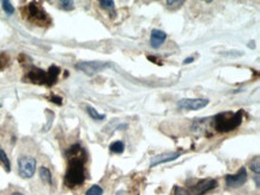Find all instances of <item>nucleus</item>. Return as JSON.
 I'll list each match as a JSON object with an SVG mask.
<instances>
[{
  "instance_id": "25",
  "label": "nucleus",
  "mask_w": 260,
  "mask_h": 195,
  "mask_svg": "<svg viewBox=\"0 0 260 195\" xmlns=\"http://www.w3.org/2000/svg\"><path fill=\"white\" fill-rule=\"evenodd\" d=\"M194 61V57H188V58H186L185 60H183V65H187V64H191V63H193Z\"/></svg>"
},
{
  "instance_id": "14",
  "label": "nucleus",
  "mask_w": 260,
  "mask_h": 195,
  "mask_svg": "<svg viewBox=\"0 0 260 195\" xmlns=\"http://www.w3.org/2000/svg\"><path fill=\"white\" fill-rule=\"evenodd\" d=\"M87 114H89L90 118H91L92 120H95V121L106 120V118H107L106 114H100V113H98L97 110L95 109V108H92L90 106L87 107Z\"/></svg>"
},
{
  "instance_id": "12",
  "label": "nucleus",
  "mask_w": 260,
  "mask_h": 195,
  "mask_svg": "<svg viewBox=\"0 0 260 195\" xmlns=\"http://www.w3.org/2000/svg\"><path fill=\"white\" fill-rule=\"evenodd\" d=\"M46 73H47V83H46V85L47 86H52V85H54L55 83H57L58 78H59L60 68L58 67V66L52 65L51 67L48 68V71L46 72Z\"/></svg>"
},
{
  "instance_id": "1",
  "label": "nucleus",
  "mask_w": 260,
  "mask_h": 195,
  "mask_svg": "<svg viewBox=\"0 0 260 195\" xmlns=\"http://www.w3.org/2000/svg\"><path fill=\"white\" fill-rule=\"evenodd\" d=\"M242 120H244V110H239L236 113H220L215 116V130L221 133L232 132L240 127Z\"/></svg>"
},
{
  "instance_id": "27",
  "label": "nucleus",
  "mask_w": 260,
  "mask_h": 195,
  "mask_svg": "<svg viewBox=\"0 0 260 195\" xmlns=\"http://www.w3.org/2000/svg\"><path fill=\"white\" fill-rule=\"evenodd\" d=\"M11 195H24V194H22V193H19V192H14V193H12Z\"/></svg>"
},
{
  "instance_id": "13",
  "label": "nucleus",
  "mask_w": 260,
  "mask_h": 195,
  "mask_svg": "<svg viewBox=\"0 0 260 195\" xmlns=\"http://www.w3.org/2000/svg\"><path fill=\"white\" fill-rule=\"evenodd\" d=\"M40 177L43 182L47 183V185H52V183H53V179H52V173L48 168H46V167L40 168Z\"/></svg>"
},
{
  "instance_id": "21",
  "label": "nucleus",
  "mask_w": 260,
  "mask_h": 195,
  "mask_svg": "<svg viewBox=\"0 0 260 195\" xmlns=\"http://www.w3.org/2000/svg\"><path fill=\"white\" fill-rule=\"evenodd\" d=\"M60 5H61V8H64V10L66 11L74 10V1H71V0H64V1H60Z\"/></svg>"
},
{
  "instance_id": "5",
  "label": "nucleus",
  "mask_w": 260,
  "mask_h": 195,
  "mask_svg": "<svg viewBox=\"0 0 260 195\" xmlns=\"http://www.w3.org/2000/svg\"><path fill=\"white\" fill-rule=\"evenodd\" d=\"M28 14L29 19L37 25H43L45 23L48 22V16H47L46 11L36 2H30L29 4Z\"/></svg>"
},
{
  "instance_id": "6",
  "label": "nucleus",
  "mask_w": 260,
  "mask_h": 195,
  "mask_svg": "<svg viewBox=\"0 0 260 195\" xmlns=\"http://www.w3.org/2000/svg\"><path fill=\"white\" fill-rule=\"evenodd\" d=\"M207 98H182L177 102V107L185 110H200L209 104Z\"/></svg>"
},
{
  "instance_id": "8",
  "label": "nucleus",
  "mask_w": 260,
  "mask_h": 195,
  "mask_svg": "<svg viewBox=\"0 0 260 195\" xmlns=\"http://www.w3.org/2000/svg\"><path fill=\"white\" fill-rule=\"evenodd\" d=\"M218 182L214 179H204L199 180L195 185L192 186V192L194 195H204L209 193L210 191L217 187Z\"/></svg>"
},
{
  "instance_id": "2",
  "label": "nucleus",
  "mask_w": 260,
  "mask_h": 195,
  "mask_svg": "<svg viewBox=\"0 0 260 195\" xmlns=\"http://www.w3.org/2000/svg\"><path fill=\"white\" fill-rule=\"evenodd\" d=\"M83 158H71L69 162L65 174V185L69 188H76L78 186L83 185L86 181V170H84Z\"/></svg>"
},
{
  "instance_id": "26",
  "label": "nucleus",
  "mask_w": 260,
  "mask_h": 195,
  "mask_svg": "<svg viewBox=\"0 0 260 195\" xmlns=\"http://www.w3.org/2000/svg\"><path fill=\"white\" fill-rule=\"evenodd\" d=\"M256 183H257V188L260 187V183H259V175L256 176Z\"/></svg>"
},
{
  "instance_id": "28",
  "label": "nucleus",
  "mask_w": 260,
  "mask_h": 195,
  "mask_svg": "<svg viewBox=\"0 0 260 195\" xmlns=\"http://www.w3.org/2000/svg\"><path fill=\"white\" fill-rule=\"evenodd\" d=\"M0 108H1V104H0Z\"/></svg>"
},
{
  "instance_id": "9",
  "label": "nucleus",
  "mask_w": 260,
  "mask_h": 195,
  "mask_svg": "<svg viewBox=\"0 0 260 195\" xmlns=\"http://www.w3.org/2000/svg\"><path fill=\"white\" fill-rule=\"evenodd\" d=\"M181 156V152H169V153H162V155L155 156L151 158L150 167L154 168L159 164H163V163H168L172 161H175Z\"/></svg>"
},
{
  "instance_id": "10",
  "label": "nucleus",
  "mask_w": 260,
  "mask_h": 195,
  "mask_svg": "<svg viewBox=\"0 0 260 195\" xmlns=\"http://www.w3.org/2000/svg\"><path fill=\"white\" fill-rule=\"evenodd\" d=\"M167 40V34L165 31L159 30V29H154L151 31V36H150V46L154 49H159L160 47H162V45L165 43V41Z\"/></svg>"
},
{
  "instance_id": "19",
  "label": "nucleus",
  "mask_w": 260,
  "mask_h": 195,
  "mask_svg": "<svg viewBox=\"0 0 260 195\" xmlns=\"http://www.w3.org/2000/svg\"><path fill=\"white\" fill-rule=\"evenodd\" d=\"M182 0H179V1H176V0H169L167 1V6L169 10H176V8H180L181 5H183Z\"/></svg>"
},
{
  "instance_id": "23",
  "label": "nucleus",
  "mask_w": 260,
  "mask_h": 195,
  "mask_svg": "<svg viewBox=\"0 0 260 195\" xmlns=\"http://www.w3.org/2000/svg\"><path fill=\"white\" fill-rule=\"evenodd\" d=\"M174 193L175 195H192L188 191H187V189L180 187V186H176V187H175Z\"/></svg>"
},
{
  "instance_id": "17",
  "label": "nucleus",
  "mask_w": 260,
  "mask_h": 195,
  "mask_svg": "<svg viewBox=\"0 0 260 195\" xmlns=\"http://www.w3.org/2000/svg\"><path fill=\"white\" fill-rule=\"evenodd\" d=\"M86 195H103V189L98 185H93L87 189Z\"/></svg>"
},
{
  "instance_id": "7",
  "label": "nucleus",
  "mask_w": 260,
  "mask_h": 195,
  "mask_svg": "<svg viewBox=\"0 0 260 195\" xmlns=\"http://www.w3.org/2000/svg\"><path fill=\"white\" fill-rule=\"evenodd\" d=\"M247 181V170L246 168L242 167L235 175L226 176V185L229 188H240Z\"/></svg>"
},
{
  "instance_id": "20",
  "label": "nucleus",
  "mask_w": 260,
  "mask_h": 195,
  "mask_svg": "<svg viewBox=\"0 0 260 195\" xmlns=\"http://www.w3.org/2000/svg\"><path fill=\"white\" fill-rule=\"evenodd\" d=\"M250 168L252 169L254 173L258 174V175H259V174H260V159H259V157H256V158H254L253 161L251 162Z\"/></svg>"
},
{
  "instance_id": "11",
  "label": "nucleus",
  "mask_w": 260,
  "mask_h": 195,
  "mask_svg": "<svg viewBox=\"0 0 260 195\" xmlns=\"http://www.w3.org/2000/svg\"><path fill=\"white\" fill-rule=\"evenodd\" d=\"M28 79L31 81V83H35V84H45L47 83V73L43 69L41 68H37V67H34L31 68L30 71H29L28 73Z\"/></svg>"
},
{
  "instance_id": "22",
  "label": "nucleus",
  "mask_w": 260,
  "mask_h": 195,
  "mask_svg": "<svg viewBox=\"0 0 260 195\" xmlns=\"http://www.w3.org/2000/svg\"><path fill=\"white\" fill-rule=\"evenodd\" d=\"M100 5L103 8H107V10H113L114 8V1H110V0H101Z\"/></svg>"
},
{
  "instance_id": "16",
  "label": "nucleus",
  "mask_w": 260,
  "mask_h": 195,
  "mask_svg": "<svg viewBox=\"0 0 260 195\" xmlns=\"http://www.w3.org/2000/svg\"><path fill=\"white\" fill-rule=\"evenodd\" d=\"M0 163H1L2 165H4L5 170L10 171L11 170V163H10V159H8V157L6 155V152H5L4 150H2L1 147H0Z\"/></svg>"
},
{
  "instance_id": "15",
  "label": "nucleus",
  "mask_w": 260,
  "mask_h": 195,
  "mask_svg": "<svg viewBox=\"0 0 260 195\" xmlns=\"http://www.w3.org/2000/svg\"><path fill=\"white\" fill-rule=\"evenodd\" d=\"M109 150H110V152L118 153V155H120V153L124 152L125 144H124V142H122V141H120V140L114 141V142H112V144H110Z\"/></svg>"
},
{
  "instance_id": "18",
  "label": "nucleus",
  "mask_w": 260,
  "mask_h": 195,
  "mask_svg": "<svg viewBox=\"0 0 260 195\" xmlns=\"http://www.w3.org/2000/svg\"><path fill=\"white\" fill-rule=\"evenodd\" d=\"M1 5H2V8H4V11L8 14V16L14 12V7H13V5L11 4V1L4 0V1H1Z\"/></svg>"
},
{
  "instance_id": "4",
  "label": "nucleus",
  "mask_w": 260,
  "mask_h": 195,
  "mask_svg": "<svg viewBox=\"0 0 260 195\" xmlns=\"http://www.w3.org/2000/svg\"><path fill=\"white\" fill-rule=\"evenodd\" d=\"M36 171V159L31 156H22L18 158V173L23 179H31Z\"/></svg>"
},
{
  "instance_id": "3",
  "label": "nucleus",
  "mask_w": 260,
  "mask_h": 195,
  "mask_svg": "<svg viewBox=\"0 0 260 195\" xmlns=\"http://www.w3.org/2000/svg\"><path fill=\"white\" fill-rule=\"evenodd\" d=\"M112 64L103 63V61H80L76 64V68L84 72L87 75H93L98 72H102L103 69L110 67Z\"/></svg>"
},
{
  "instance_id": "24",
  "label": "nucleus",
  "mask_w": 260,
  "mask_h": 195,
  "mask_svg": "<svg viewBox=\"0 0 260 195\" xmlns=\"http://www.w3.org/2000/svg\"><path fill=\"white\" fill-rule=\"evenodd\" d=\"M51 101L53 102V103L58 104V106H61V104H63V98L59 97V96H52Z\"/></svg>"
}]
</instances>
